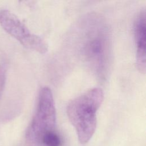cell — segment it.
<instances>
[{"instance_id": "6da1fadb", "label": "cell", "mask_w": 146, "mask_h": 146, "mask_svg": "<svg viewBox=\"0 0 146 146\" xmlns=\"http://www.w3.org/2000/svg\"><path fill=\"white\" fill-rule=\"evenodd\" d=\"M74 43L80 58L100 81L107 77L110 68L111 34L104 19L91 13L82 17L75 27Z\"/></svg>"}, {"instance_id": "5b68a950", "label": "cell", "mask_w": 146, "mask_h": 146, "mask_svg": "<svg viewBox=\"0 0 146 146\" xmlns=\"http://www.w3.org/2000/svg\"><path fill=\"white\" fill-rule=\"evenodd\" d=\"M135 40L136 48V64L139 71L145 72V12L139 14L134 26Z\"/></svg>"}, {"instance_id": "8992f818", "label": "cell", "mask_w": 146, "mask_h": 146, "mask_svg": "<svg viewBox=\"0 0 146 146\" xmlns=\"http://www.w3.org/2000/svg\"><path fill=\"white\" fill-rule=\"evenodd\" d=\"M62 140L55 131L46 135L42 143V146H61Z\"/></svg>"}, {"instance_id": "7a4b0ae2", "label": "cell", "mask_w": 146, "mask_h": 146, "mask_svg": "<svg viewBox=\"0 0 146 146\" xmlns=\"http://www.w3.org/2000/svg\"><path fill=\"white\" fill-rule=\"evenodd\" d=\"M103 99V90L95 87L73 99L67 106L68 117L82 144L87 143L95 133L96 112Z\"/></svg>"}, {"instance_id": "277c9868", "label": "cell", "mask_w": 146, "mask_h": 146, "mask_svg": "<svg viewBox=\"0 0 146 146\" xmlns=\"http://www.w3.org/2000/svg\"><path fill=\"white\" fill-rule=\"evenodd\" d=\"M0 25L10 36L17 40L24 47L45 54L48 50L47 42L39 36L33 33L20 19L7 10L0 11Z\"/></svg>"}, {"instance_id": "52a82bcc", "label": "cell", "mask_w": 146, "mask_h": 146, "mask_svg": "<svg viewBox=\"0 0 146 146\" xmlns=\"http://www.w3.org/2000/svg\"><path fill=\"white\" fill-rule=\"evenodd\" d=\"M6 79V68L5 64L0 65V99L2 96Z\"/></svg>"}, {"instance_id": "3957f363", "label": "cell", "mask_w": 146, "mask_h": 146, "mask_svg": "<svg viewBox=\"0 0 146 146\" xmlns=\"http://www.w3.org/2000/svg\"><path fill=\"white\" fill-rule=\"evenodd\" d=\"M56 121V110L52 93L48 87L39 91L35 113L26 133L29 146H42L47 133L54 131Z\"/></svg>"}]
</instances>
